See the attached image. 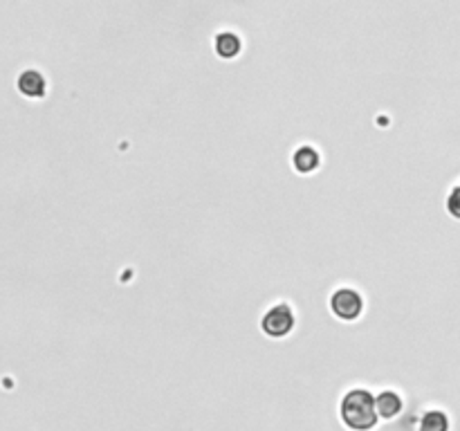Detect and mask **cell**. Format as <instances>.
I'll return each instance as SVG.
<instances>
[{
  "label": "cell",
  "instance_id": "cell-1",
  "mask_svg": "<svg viewBox=\"0 0 460 431\" xmlns=\"http://www.w3.org/2000/svg\"><path fill=\"white\" fill-rule=\"evenodd\" d=\"M339 416L350 431H371L378 425L375 395L366 389H350L339 404Z\"/></svg>",
  "mask_w": 460,
  "mask_h": 431
},
{
  "label": "cell",
  "instance_id": "cell-2",
  "mask_svg": "<svg viewBox=\"0 0 460 431\" xmlns=\"http://www.w3.org/2000/svg\"><path fill=\"white\" fill-rule=\"evenodd\" d=\"M261 328L265 335L270 337H285L290 335L294 328V312L290 310V306L279 304L265 312V317L261 321Z\"/></svg>",
  "mask_w": 460,
  "mask_h": 431
},
{
  "label": "cell",
  "instance_id": "cell-3",
  "mask_svg": "<svg viewBox=\"0 0 460 431\" xmlns=\"http://www.w3.org/2000/svg\"><path fill=\"white\" fill-rule=\"evenodd\" d=\"M330 308L344 321H355L364 310V299L357 290L352 288H339L337 292L330 297Z\"/></svg>",
  "mask_w": 460,
  "mask_h": 431
},
{
  "label": "cell",
  "instance_id": "cell-4",
  "mask_svg": "<svg viewBox=\"0 0 460 431\" xmlns=\"http://www.w3.org/2000/svg\"><path fill=\"white\" fill-rule=\"evenodd\" d=\"M16 85H18L20 94L29 97V99H41V97L45 94V90H48V81H45V77H43L38 70L20 72Z\"/></svg>",
  "mask_w": 460,
  "mask_h": 431
},
{
  "label": "cell",
  "instance_id": "cell-5",
  "mask_svg": "<svg viewBox=\"0 0 460 431\" xmlns=\"http://www.w3.org/2000/svg\"><path fill=\"white\" fill-rule=\"evenodd\" d=\"M213 48H216V54L220 59H233L238 57L243 50V41L236 31H220L213 38Z\"/></svg>",
  "mask_w": 460,
  "mask_h": 431
},
{
  "label": "cell",
  "instance_id": "cell-6",
  "mask_svg": "<svg viewBox=\"0 0 460 431\" xmlns=\"http://www.w3.org/2000/svg\"><path fill=\"white\" fill-rule=\"evenodd\" d=\"M375 407H378V416L384 420H393L402 414V397L395 391H382L380 395H375Z\"/></svg>",
  "mask_w": 460,
  "mask_h": 431
},
{
  "label": "cell",
  "instance_id": "cell-7",
  "mask_svg": "<svg viewBox=\"0 0 460 431\" xmlns=\"http://www.w3.org/2000/svg\"><path fill=\"white\" fill-rule=\"evenodd\" d=\"M292 162H294V169L299 171V174H312V171L319 167L321 157L312 146H301V148H296Z\"/></svg>",
  "mask_w": 460,
  "mask_h": 431
},
{
  "label": "cell",
  "instance_id": "cell-8",
  "mask_svg": "<svg viewBox=\"0 0 460 431\" xmlns=\"http://www.w3.org/2000/svg\"><path fill=\"white\" fill-rule=\"evenodd\" d=\"M418 431H449V418L443 411H426L418 425Z\"/></svg>",
  "mask_w": 460,
  "mask_h": 431
},
{
  "label": "cell",
  "instance_id": "cell-9",
  "mask_svg": "<svg viewBox=\"0 0 460 431\" xmlns=\"http://www.w3.org/2000/svg\"><path fill=\"white\" fill-rule=\"evenodd\" d=\"M447 209H449V213L454 216V218L460 220V187H456L452 193H449V198H447Z\"/></svg>",
  "mask_w": 460,
  "mask_h": 431
}]
</instances>
